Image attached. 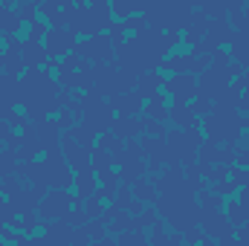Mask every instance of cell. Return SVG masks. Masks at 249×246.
<instances>
[{
  "label": "cell",
  "mask_w": 249,
  "mask_h": 246,
  "mask_svg": "<svg viewBox=\"0 0 249 246\" xmlns=\"http://www.w3.org/2000/svg\"><path fill=\"white\" fill-rule=\"evenodd\" d=\"M72 206H75V194L61 191V188L47 191V197H44V200H41V206H38V217H41L44 223L61 220V217L70 211V209H72Z\"/></svg>",
  "instance_id": "6da1fadb"
},
{
  "label": "cell",
  "mask_w": 249,
  "mask_h": 246,
  "mask_svg": "<svg viewBox=\"0 0 249 246\" xmlns=\"http://www.w3.org/2000/svg\"><path fill=\"white\" fill-rule=\"evenodd\" d=\"M75 44L78 41H75V35L70 29H50L47 38H44V50H47V55L53 61H61L64 55H70L75 50Z\"/></svg>",
  "instance_id": "7a4b0ae2"
},
{
  "label": "cell",
  "mask_w": 249,
  "mask_h": 246,
  "mask_svg": "<svg viewBox=\"0 0 249 246\" xmlns=\"http://www.w3.org/2000/svg\"><path fill=\"white\" fill-rule=\"evenodd\" d=\"M162 90L168 93V99H171V105H188V102H194V96H197V87H194V75H171L165 84H162Z\"/></svg>",
  "instance_id": "3957f363"
},
{
  "label": "cell",
  "mask_w": 249,
  "mask_h": 246,
  "mask_svg": "<svg viewBox=\"0 0 249 246\" xmlns=\"http://www.w3.org/2000/svg\"><path fill=\"white\" fill-rule=\"evenodd\" d=\"M203 235L206 238H226V235H235L232 223L226 220L223 211H203Z\"/></svg>",
  "instance_id": "277c9868"
},
{
  "label": "cell",
  "mask_w": 249,
  "mask_h": 246,
  "mask_svg": "<svg viewBox=\"0 0 249 246\" xmlns=\"http://www.w3.org/2000/svg\"><path fill=\"white\" fill-rule=\"evenodd\" d=\"M61 154H64V159H67V165L72 168V174H78V171H90V151H87V148H81V145H75L72 139L64 136Z\"/></svg>",
  "instance_id": "5b68a950"
},
{
  "label": "cell",
  "mask_w": 249,
  "mask_h": 246,
  "mask_svg": "<svg viewBox=\"0 0 249 246\" xmlns=\"http://www.w3.org/2000/svg\"><path fill=\"white\" fill-rule=\"evenodd\" d=\"M96 183H99V177L93 174V168H90V171H78V174L72 177V188H75V206H81L84 200H90V197L96 194Z\"/></svg>",
  "instance_id": "8992f818"
},
{
  "label": "cell",
  "mask_w": 249,
  "mask_h": 246,
  "mask_svg": "<svg viewBox=\"0 0 249 246\" xmlns=\"http://www.w3.org/2000/svg\"><path fill=\"white\" fill-rule=\"evenodd\" d=\"M110 133L119 136L122 142H130V139H136V133H142V119H136V116H116L113 124H110Z\"/></svg>",
  "instance_id": "52a82bcc"
},
{
  "label": "cell",
  "mask_w": 249,
  "mask_h": 246,
  "mask_svg": "<svg viewBox=\"0 0 249 246\" xmlns=\"http://www.w3.org/2000/svg\"><path fill=\"white\" fill-rule=\"evenodd\" d=\"M20 58H23V67H26V70H38V67H44V64L50 61L44 44H26V41H23V53H20Z\"/></svg>",
  "instance_id": "ba28073f"
},
{
  "label": "cell",
  "mask_w": 249,
  "mask_h": 246,
  "mask_svg": "<svg viewBox=\"0 0 249 246\" xmlns=\"http://www.w3.org/2000/svg\"><path fill=\"white\" fill-rule=\"evenodd\" d=\"M162 84H165V78H162L160 72H145V75L136 78V93H139L142 99H151L154 93L162 90Z\"/></svg>",
  "instance_id": "9c48e42d"
},
{
  "label": "cell",
  "mask_w": 249,
  "mask_h": 246,
  "mask_svg": "<svg viewBox=\"0 0 249 246\" xmlns=\"http://www.w3.org/2000/svg\"><path fill=\"white\" fill-rule=\"evenodd\" d=\"M130 191H133V200H139V203H157L160 200V191H157V185L151 177H139L136 183L130 185Z\"/></svg>",
  "instance_id": "30bf717a"
},
{
  "label": "cell",
  "mask_w": 249,
  "mask_h": 246,
  "mask_svg": "<svg viewBox=\"0 0 249 246\" xmlns=\"http://www.w3.org/2000/svg\"><path fill=\"white\" fill-rule=\"evenodd\" d=\"M90 168H93V174H105V171H113L116 165H113V154H107L105 148H93L90 151Z\"/></svg>",
  "instance_id": "8fae6325"
},
{
  "label": "cell",
  "mask_w": 249,
  "mask_h": 246,
  "mask_svg": "<svg viewBox=\"0 0 249 246\" xmlns=\"http://www.w3.org/2000/svg\"><path fill=\"white\" fill-rule=\"evenodd\" d=\"M223 206H226V211H223V214H226V220L232 223V229H241V226L247 223V211H244V206H241L235 197H232V200H226Z\"/></svg>",
  "instance_id": "7c38bea8"
},
{
  "label": "cell",
  "mask_w": 249,
  "mask_h": 246,
  "mask_svg": "<svg viewBox=\"0 0 249 246\" xmlns=\"http://www.w3.org/2000/svg\"><path fill=\"white\" fill-rule=\"evenodd\" d=\"M47 32H50V26H47L41 18L32 20V23H26V44H44Z\"/></svg>",
  "instance_id": "4fadbf2b"
},
{
  "label": "cell",
  "mask_w": 249,
  "mask_h": 246,
  "mask_svg": "<svg viewBox=\"0 0 249 246\" xmlns=\"http://www.w3.org/2000/svg\"><path fill=\"white\" fill-rule=\"evenodd\" d=\"M84 232L90 235V241H93V244H99V241H105V238H107V223H105L102 217H99V220H87V223H84Z\"/></svg>",
  "instance_id": "5bb4252c"
},
{
  "label": "cell",
  "mask_w": 249,
  "mask_h": 246,
  "mask_svg": "<svg viewBox=\"0 0 249 246\" xmlns=\"http://www.w3.org/2000/svg\"><path fill=\"white\" fill-rule=\"evenodd\" d=\"M61 220L70 226V229H81V226L87 223V214H84V209H81V206H72V209L64 214Z\"/></svg>",
  "instance_id": "9a60e30c"
},
{
  "label": "cell",
  "mask_w": 249,
  "mask_h": 246,
  "mask_svg": "<svg viewBox=\"0 0 249 246\" xmlns=\"http://www.w3.org/2000/svg\"><path fill=\"white\" fill-rule=\"evenodd\" d=\"M96 145H99V148H105L107 154H119V151L124 148V142L119 139V136H113L110 130H107V133H102V139H99Z\"/></svg>",
  "instance_id": "2e32d148"
},
{
  "label": "cell",
  "mask_w": 249,
  "mask_h": 246,
  "mask_svg": "<svg viewBox=\"0 0 249 246\" xmlns=\"http://www.w3.org/2000/svg\"><path fill=\"white\" fill-rule=\"evenodd\" d=\"M142 116H145V119H154V122H165V119H168V107H165V105H154V102H148L145 110H142Z\"/></svg>",
  "instance_id": "e0dca14e"
},
{
  "label": "cell",
  "mask_w": 249,
  "mask_h": 246,
  "mask_svg": "<svg viewBox=\"0 0 249 246\" xmlns=\"http://www.w3.org/2000/svg\"><path fill=\"white\" fill-rule=\"evenodd\" d=\"M81 209H84L87 220H99V217H102V211H105V209H102V200H99L96 194H93L90 200H84V203H81Z\"/></svg>",
  "instance_id": "ac0fdd59"
},
{
  "label": "cell",
  "mask_w": 249,
  "mask_h": 246,
  "mask_svg": "<svg viewBox=\"0 0 249 246\" xmlns=\"http://www.w3.org/2000/svg\"><path fill=\"white\" fill-rule=\"evenodd\" d=\"M15 12L20 15V20H23V23L38 20V3H18V6H15Z\"/></svg>",
  "instance_id": "d6986e66"
},
{
  "label": "cell",
  "mask_w": 249,
  "mask_h": 246,
  "mask_svg": "<svg viewBox=\"0 0 249 246\" xmlns=\"http://www.w3.org/2000/svg\"><path fill=\"white\" fill-rule=\"evenodd\" d=\"M188 107H191V113H194V116H209L214 105H212V102H209L206 96H200V93H197V96H194V102H191Z\"/></svg>",
  "instance_id": "ffe728a7"
},
{
  "label": "cell",
  "mask_w": 249,
  "mask_h": 246,
  "mask_svg": "<svg viewBox=\"0 0 249 246\" xmlns=\"http://www.w3.org/2000/svg\"><path fill=\"white\" fill-rule=\"evenodd\" d=\"M55 124H58V130H64V133H67V130H72V127L78 124V119H75L70 110H58V116H55Z\"/></svg>",
  "instance_id": "44dd1931"
},
{
  "label": "cell",
  "mask_w": 249,
  "mask_h": 246,
  "mask_svg": "<svg viewBox=\"0 0 249 246\" xmlns=\"http://www.w3.org/2000/svg\"><path fill=\"white\" fill-rule=\"evenodd\" d=\"M142 130H145V133H151V136H157V139H160V136H165L162 122H154V119H145V116H142Z\"/></svg>",
  "instance_id": "7402d4cb"
},
{
  "label": "cell",
  "mask_w": 249,
  "mask_h": 246,
  "mask_svg": "<svg viewBox=\"0 0 249 246\" xmlns=\"http://www.w3.org/2000/svg\"><path fill=\"white\" fill-rule=\"evenodd\" d=\"M229 174H232V183L238 185V191H241V188H249V171L247 168H232Z\"/></svg>",
  "instance_id": "603a6c76"
},
{
  "label": "cell",
  "mask_w": 249,
  "mask_h": 246,
  "mask_svg": "<svg viewBox=\"0 0 249 246\" xmlns=\"http://www.w3.org/2000/svg\"><path fill=\"white\" fill-rule=\"evenodd\" d=\"M116 191H119V185H102V188H96V197L102 203H113L116 200Z\"/></svg>",
  "instance_id": "cb8c5ba5"
},
{
  "label": "cell",
  "mask_w": 249,
  "mask_h": 246,
  "mask_svg": "<svg viewBox=\"0 0 249 246\" xmlns=\"http://www.w3.org/2000/svg\"><path fill=\"white\" fill-rule=\"evenodd\" d=\"M93 241H90V235L84 232V226L81 229H72V235H70V246H90Z\"/></svg>",
  "instance_id": "d4e9b609"
},
{
  "label": "cell",
  "mask_w": 249,
  "mask_h": 246,
  "mask_svg": "<svg viewBox=\"0 0 249 246\" xmlns=\"http://www.w3.org/2000/svg\"><path fill=\"white\" fill-rule=\"evenodd\" d=\"M12 246H35V244H32V238H29V235H20V241H15Z\"/></svg>",
  "instance_id": "484cf974"
},
{
  "label": "cell",
  "mask_w": 249,
  "mask_h": 246,
  "mask_svg": "<svg viewBox=\"0 0 249 246\" xmlns=\"http://www.w3.org/2000/svg\"><path fill=\"white\" fill-rule=\"evenodd\" d=\"M3 203H6V197H3V194H0V206H3Z\"/></svg>",
  "instance_id": "4316f807"
},
{
  "label": "cell",
  "mask_w": 249,
  "mask_h": 246,
  "mask_svg": "<svg viewBox=\"0 0 249 246\" xmlns=\"http://www.w3.org/2000/svg\"><path fill=\"white\" fill-rule=\"evenodd\" d=\"M0 246H9V244H6V241H3V238H0Z\"/></svg>",
  "instance_id": "83f0119b"
},
{
  "label": "cell",
  "mask_w": 249,
  "mask_h": 246,
  "mask_svg": "<svg viewBox=\"0 0 249 246\" xmlns=\"http://www.w3.org/2000/svg\"><path fill=\"white\" fill-rule=\"evenodd\" d=\"M183 246H191V244H183Z\"/></svg>",
  "instance_id": "f1b7e54d"
},
{
  "label": "cell",
  "mask_w": 249,
  "mask_h": 246,
  "mask_svg": "<svg viewBox=\"0 0 249 246\" xmlns=\"http://www.w3.org/2000/svg\"><path fill=\"white\" fill-rule=\"evenodd\" d=\"M0 183H3V177H0Z\"/></svg>",
  "instance_id": "f546056e"
}]
</instances>
